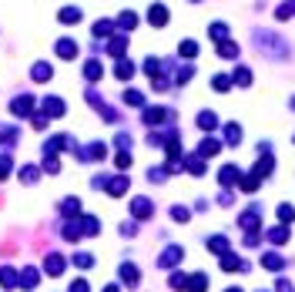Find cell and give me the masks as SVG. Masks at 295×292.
Masks as SVG:
<instances>
[{"label":"cell","mask_w":295,"mask_h":292,"mask_svg":"<svg viewBox=\"0 0 295 292\" xmlns=\"http://www.w3.org/2000/svg\"><path fill=\"white\" fill-rule=\"evenodd\" d=\"M252 41H255V44H258L268 57H285V54H288V44H285L282 37H275L272 31H255Z\"/></svg>","instance_id":"6da1fadb"},{"label":"cell","mask_w":295,"mask_h":292,"mask_svg":"<svg viewBox=\"0 0 295 292\" xmlns=\"http://www.w3.org/2000/svg\"><path fill=\"white\" fill-rule=\"evenodd\" d=\"M148 24H151V27H164V24H168V7H164V4H151V7H148Z\"/></svg>","instance_id":"7a4b0ae2"},{"label":"cell","mask_w":295,"mask_h":292,"mask_svg":"<svg viewBox=\"0 0 295 292\" xmlns=\"http://www.w3.org/2000/svg\"><path fill=\"white\" fill-rule=\"evenodd\" d=\"M222 269L225 272H248V262L238 258V255H232V252H225V255H222Z\"/></svg>","instance_id":"3957f363"},{"label":"cell","mask_w":295,"mask_h":292,"mask_svg":"<svg viewBox=\"0 0 295 292\" xmlns=\"http://www.w3.org/2000/svg\"><path fill=\"white\" fill-rule=\"evenodd\" d=\"M182 255H184L182 245H171V248H164V255L158 258V265H161V269H171V265H178V262H182Z\"/></svg>","instance_id":"277c9868"},{"label":"cell","mask_w":295,"mask_h":292,"mask_svg":"<svg viewBox=\"0 0 295 292\" xmlns=\"http://www.w3.org/2000/svg\"><path fill=\"white\" fill-rule=\"evenodd\" d=\"M218 181H222L225 188H232V185H238V181H242V175H238V168H235V165H225V168L218 171Z\"/></svg>","instance_id":"5b68a950"},{"label":"cell","mask_w":295,"mask_h":292,"mask_svg":"<svg viewBox=\"0 0 295 292\" xmlns=\"http://www.w3.org/2000/svg\"><path fill=\"white\" fill-rule=\"evenodd\" d=\"M131 212H134V218H148V215L154 212V205L148 202V198H134V202H131Z\"/></svg>","instance_id":"8992f818"},{"label":"cell","mask_w":295,"mask_h":292,"mask_svg":"<svg viewBox=\"0 0 295 292\" xmlns=\"http://www.w3.org/2000/svg\"><path fill=\"white\" fill-rule=\"evenodd\" d=\"M184 285H188V292H204V289H208V275L194 272V275H192L188 282H184Z\"/></svg>","instance_id":"52a82bcc"},{"label":"cell","mask_w":295,"mask_h":292,"mask_svg":"<svg viewBox=\"0 0 295 292\" xmlns=\"http://www.w3.org/2000/svg\"><path fill=\"white\" fill-rule=\"evenodd\" d=\"M74 54H78V44H74V41H57V57L70 61Z\"/></svg>","instance_id":"ba28073f"},{"label":"cell","mask_w":295,"mask_h":292,"mask_svg":"<svg viewBox=\"0 0 295 292\" xmlns=\"http://www.w3.org/2000/svg\"><path fill=\"white\" fill-rule=\"evenodd\" d=\"M268 242H272V245H285V242H288V225L272 228V232H268Z\"/></svg>","instance_id":"9c48e42d"},{"label":"cell","mask_w":295,"mask_h":292,"mask_svg":"<svg viewBox=\"0 0 295 292\" xmlns=\"http://www.w3.org/2000/svg\"><path fill=\"white\" fill-rule=\"evenodd\" d=\"M208 34H212V41H218V44H225V41H228V24L215 21V24H212V31H208Z\"/></svg>","instance_id":"30bf717a"},{"label":"cell","mask_w":295,"mask_h":292,"mask_svg":"<svg viewBox=\"0 0 295 292\" xmlns=\"http://www.w3.org/2000/svg\"><path fill=\"white\" fill-rule=\"evenodd\" d=\"M118 27H121V31H134V27H138V14L134 11H124L121 17H118Z\"/></svg>","instance_id":"8fae6325"},{"label":"cell","mask_w":295,"mask_h":292,"mask_svg":"<svg viewBox=\"0 0 295 292\" xmlns=\"http://www.w3.org/2000/svg\"><path fill=\"white\" fill-rule=\"evenodd\" d=\"M242 228H248V232H255V225H258V208H248V212L238 218Z\"/></svg>","instance_id":"7c38bea8"},{"label":"cell","mask_w":295,"mask_h":292,"mask_svg":"<svg viewBox=\"0 0 295 292\" xmlns=\"http://www.w3.org/2000/svg\"><path fill=\"white\" fill-rule=\"evenodd\" d=\"M164 118H171L168 108H151V111H144V121L148 124H158V121H164Z\"/></svg>","instance_id":"4fadbf2b"},{"label":"cell","mask_w":295,"mask_h":292,"mask_svg":"<svg viewBox=\"0 0 295 292\" xmlns=\"http://www.w3.org/2000/svg\"><path fill=\"white\" fill-rule=\"evenodd\" d=\"M44 114H50V118L64 114V101H60V98H47L44 101Z\"/></svg>","instance_id":"5bb4252c"},{"label":"cell","mask_w":295,"mask_h":292,"mask_svg":"<svg viewBox=\"0 0 295 292\" xmlns=\"http://www.w3.org/2000/svg\"><path fill=\"white\" fill-rule=\"evenodd\" d=\"M218 57H225V61L238 57V44H235V41H225V44H218Z\"/></svg>","instance_id":"9a60e30c"},{"label":"cell","mask_w":295,"mask_h":292,"mask_svg":"<svg viewBox=\"0 0 295 292\" xmlns=\"http://www.w3.org/2000/svg\"><path fill=\"white\" fill-rule=\"evenodd\" d=\"M124 191H128V178H111L108 181V195L118 198V195H124Z\"/></svg>","instance_id":"2e32d148"},{"label":"cell","mask_w":295,"mask_h":292,"mask_svg":"<svg viewBox=\"0 0 295 292\" xmlns=\"http://www.w3.org/2000/svg\"><path fill=\"white\" fill-rule=\"evenodd\" d=\"M64 265H68V262H64L60 255H47V272H50V275H60Z\"/></svg>","instance_id":"e0dca14e"},{"label":"cell","mask_w":295,"mask_h":292,"mask_svg":"<svg viewBox=\"0 0 295 292\" xmlns=\"http://www.w3.org/2000/svg\"><path fill=\"white\" fill-rule=\"evenodd\" d=\"M275 17H278V21H288V17H295V0H285L282 7H275Z\"/></svg>","instance_id":"ac0fdd59"},{"label":"cell","mask_w":295,"mask_h":292,"mask_svg":"<svg viewBox=\"0 0 295 292\" xmlns=\"http://www.w3.org/2000/svg\"><path fill=\"white\" fill-rule=\"evenodd\" d=\"M218 148H222V145H218V141H215V138H204V141H202V145H198V155H218Z\"/></svg>","instance_id":"d6986e66"},{"label":"cell","mask_w":295,"mask_h":292,"mask_svg":"<svg viewBox=\"0 0 295 292\" xmlns=\"http://www.w3.org/2000/svg\"><path fill=\"white\" fill-rule=\"evenodd\" d=\"M108 51H111L114 57H124V51H128V37H114L111 44H108Z\"/></svg>","instance_id":"ffe728a7"},{"label":"cell","mask_w":295,"mask_h":292,"mask_svg":"<svg viewBox=\"0 0 295 292\" xmlns=\"http://www.w3.org/2000/svg\"><path fill=\"white\" fill-rule=\"evenodd\" d=\"M208 248L215 252V255H225L228 252V238H222V235H215V238H208Z\"/></svg>","instance_id":"44dd1931"},{"label":"cell","mask_w":295,"mask_h":292,"mask_svg":"<svg viewBox=\"0 0 295 292\" xmlns=\"http://www.w3.org/2000/svg\"><path fill=\"white\" fill-rule=\"evenodd\" d=\"M57 17H60V24H78L80 21V11H78V7H64Z\"/></svg>","instance_id":"7402d4cb"},{"label":"cell","mask_w":295,"mask_h":292,"mask_svg":"<svg viewBox=\"0 0 295 292\" xmlns=\"http://www.w3.org/2000/svg\"><path fill=\"white\" fill-rule=\"evenodd\" d=\"M114 74H118L121 81H128L131 74H134V64H131V61H118V68H114Z\"/></svg>","instance_id":"603a6c76"},{"label":"cell","mask_w":295,"mask_h":292,"mask_svg":"<svg viewBox=\"0 0 295 292\" xmlns=\"http://www.w3.org/2000/svg\"><path fill=\"white\" fill-rule=\"evenodd\" d=\"M225 141L228 145H238L242 141V128L238 124H225Z\"/></svg>","instance_id":"cb8c5ba5"},{"label":"cell","mask_w":295,"mask_h":292,"mask_svg":"<svg viewBox=\"0 0 295 292\" xmlns=\"http://www.w3.org/2000/svg\"><path fill=\"white\" fill-rule=\"evenodd\" d=\"M34 111V101H30V98H17V101H14V114H30Z\"/></svg>","instance_id":"d4e9b609"},{"label":"cell","mask_w":295,"mask_h":292,"mask_svg":"<svg viewBox=\"0 0 295 292\" xmlns=\"http://www.w3.org/2000/svg\"><path fill=\"white\" fill-rule=\"evenodd\" d=\"M232 81H235L238 88H248V84H252V71H248V68H238V71H235V78H232Z\"/></svg>","instance_id":"484cf974"},{"label":"cell","mask_w":295,"mask_h":292,"mask_svg":"<svg viewBox=\"0 0 295 292\" xmlns=\"http://www.w3.org/2000/svg\"><path fill=\"white\" fill-rule=\"evenodd\" d=\"M188 171H192V175H204V158L202 155H192V158H188Z\"/></svg>","instance_id":"4316f807"},{"label":"cell","mask_w":295,"mask_h":292,"mask_svg":"<svg viewBox=\"0 0 295 292\" xmlns=\"http://www.w3.org/2000/svg\"><path fill=\"white\" fill-rule=\"evenodd\" d=\"M30 74H34V81H40V84H44V81H50V64H34V71H30Z\"/></svg>","instance_id":"83f0119b"},{"label":"cell","mask_w":295,"mask_h":292,"mask_svg":"<svg viewBox=\"0 0 295 292\" xmlns=\"http://www.w3.org/2000/svg\"><path fill=\"white\" fill-rule=\"evenodd\" d=\"M84 78L98 81V78H101V64H98V61H88V64H84Z\"/></svg>","instance_id":"f1b7e54d"},{"label":"cell","mask_w":295,"mask_h":292,"mask_svg":"<svg viewBox=\"0 0 295 292\" xmlns=\"http://www.w3.org/2000/svg\"><path fill=\"white\" fill-rule=\"evenodd\" d=\"M278 222H282V225L295 222V208H292V205H278Z\"/></svg>","instance_id":"f546056e"},{"label":"cell","mask_w":295,"mask_h":292,"mask_svg":"<svg viewBox=\"0 0 295 292\" xmlns=\"http://www.w3.org/2000/svg\"><path fill=\"white\" fill-rule=\"evenodd\" d=\"M212 88L215 91H228L232 88V78H228V74H215V78H212Z\"/></svg>","instance_id":"4dcf8cb0"},{"label":"cell","mask_w":295,"mask_h":292,"mask_svg":"<svg viewBox=\"0 0 295 292\" xmlns=\"http://www.w3.org/2000/svg\"><path fill=\"white\" fill-rule=\"evenodd\" d=\"M111 31H114L111 21H98V24H94V37H108Z\"/></svg>","instance_id":"1f68e13d"},{"label":"cell","mask_w":295,"mask_h":292,"mask_svg":"<svg viewBox=\"0 0 295 292\" xmlns=\"http://www.w3.org/2000/svg\"><path fill=\"white\" fill-rule=\"evenodd\" d=\"M215 124H218V118L212 111H202V114H198V128H215Z\"/></svg>","instance_id":"d6a6232c"},{"label":"cell","mask_w":295,"mask_h":292,"mask_svg":"<svg viewBox=\"0 0 295 292\" xmlns=\"http://www.w3.org/2000/svg\"><path fill=\"white\" fill-rule=\"evenodd\" d=\"M178 54H182V57H194V54H198V44H194V41H182Z\"/></svg>","instance_id":"836d02e7"},{"label":"cell","mask_w":295,"mask_h":292,"mask_svg":"<svg viewBox=\"0 0 295 292\" xmlns=\"http://www.w3.org/2000/svg\"><path fill=\"white\" fill-rule=\"evenodd\" d=\"M121 279H124L128 285H138V269H131V265H121Z\"/></svg>","instance_id":"e575fe53"},{"label":"cell","mask_w":295,"mask_h":292,"mask_svg":"<svg viewBox=\"0 0 295 292\" xmlns=\"http://www.w3.org/2000/svg\"><path fill=\"white\" fill-rule=\"evenodd\" d=\"M262 262H265V269H272V272H278V269H282V265H285V262H282V258H278V255H265V258H262Z\"/></svg>","instance_id":"d590c367"},{"label":"cell","mask_w":295,"mask_h":292,"mask_svg":"<svg viewBox=\"0 0 295 292\" xmlns=\"http://www.w3.org/2000/svg\"><path fill=\"white\" fill-rule=\"evenodd\" d=\"M124 101H128V104H134V108H141V104H144V94H141V91H128Z\"/></svg>","instance_id":"8d00e7d4"},{"label":"cell","mask_w":295,"mask_h":292,"mask_svg":"<svg viewBox=\"0 0 295 292\" xmlns=\"http://www.w3.org/2000/svg\"><path fill=\"white\" fill-rule=\"evenodd\" d=\"M144 71H148V78H154V74L161 71V64L154 61V57H148V61H144Z\"/></svg>","instance_id":"74e56055"},{"label":"cell","mask_w":295,"mask_h":292,"mask_svg":"<svg viewBox=\"0 0 295 292\" xmlns=\"http://www.w3.org/2000/svg\"><path fill=\"white\" fill-rule=\"evenodd\" d=\"M0 282H4V285H14V282H17L14 269H0Z\"/></svg>","instance_id":"f35d334b"},{"label":"cell","mask_w":295,"mask_h":292,"mask_svg":"<svg viewBox=\"0 0 295 292\" xmlns=\"http://www.w3.org/2000/svg\"><path fill=\"white\" fill-rule=\"evenodd\" d=\"M78 208H80L78 198H68V202H64V215H78Z\"/></svg>","instance_id":"ab89813d"},{"label":"cell","mask_w":295,"mask_h":292,"mask_svg":"<svg viewBox=\"0 0 295 292\" xmlns=\"http://www.w3.org/2000/svg\"><path fill=\"white\" fill-rule=\"evenodd\" d=\"M30 285H37V272H34V269L24 272V289H30Z\"/></svg>","instance_id":"60d3db41"},{"label":"cell","mask_w":295,"mask_h":292,"mask_svg":"<svg viewBox=\"0 0 295 292\" xmlns=\"http://www.w3.org/2000/svg\"><path fill=\"white\" fill-rule=\"evenodd\" d=\"M171 215H174V222H188V208H178V205H174Z\"/></svg>","instance_id":"b9f144b4"},{"label":"cell","mask_w":295,"mask_h":292,"mask_svg":"<svg viewBox=\"0 0 295 292\" xmlns=\"http://www.w3.org/2000/svg\"><path fill=\"white\" fill-rule=\"evenodd\" d=\"M74 265H78V269H91V255H78L74 258Z\"/></svg>","instance_id":"7bdbcfd3"},{"label":"cell","mask_w":295,"mask_h":292,"mask_svg":"<svg viewBox=\"0 0 295 292\" xmlns=\"http://www.w3.org/2000/svg\"><path fill=\"white\" fill-rule=\"evenodd\" d=\"M118 168H131V155L121 151V155H118Z\"/></svg>","instance_id":"ee69618b"},{"label":"cell","mask_w":295,"mask_h":292,"mask_svg":"<svg viewBox=\"0 0 295 292\" xmlns=\"http://www.w3.org/2000/svg\"><path fill=\"white\" fill-rule=\"evenodd\" d=\"M7 175H10V161H7V158H0V178H7Z\"/></svg>","instance_id":"f6af8a7d"},{"label":"cell","mask_w":295,"mask_h":292,"mask_svg":"<svg viewBox=\"0 0 295 292\" xmlns=\"http://www.w3.org/2000/svg\"><path fill=\"white\" fill-rule=\"evenodd\" d=\"M37 178V168H24V181H34Z\"/></svg>","instance_id":"bcb514c9"},{"label":"cell","mask_w":295,"mask_h":292,"mask_svg":"<svg viewBox=\"0 0 295 292\" xmlns=\"http://www.w3.org/2000/svg\"><path fill=\"white\" fill-rule=\"evenodd\" d=\"M70 292H88V282H74V285H70Z\"/></svg>","instance_id":"7dc6e473"},{"label":"cell","mask_w":295,"mask_h":292,"mask_svg":"<svg viewBox=\"0 0 295 292\" xmlns=\"http://www.w3.org/2000/svg\"><path fill=\"white\" fill-rule=\"evenodd\" d=\"M104 292H121V289H118V285H108V289H104Z\"/></svg>","instance_id":"c3c4849f"},{"label":"cell","mask_w":295,"mask_h":292,"mask_svg":"<svg viewBox=\"0 0 295 292\" xmlns=\"http://www.w3.org/2000/svg\"><path fill=\"white\" fill-rule=\"evenodd\" d=\"M228 292H242V289H228Z\"/></svg>","instance_id":"681fc988"},{"label":"cell","mask_w":295,"mask_h":292,"mask_svg":"<svg viewBox=\"0 0 295 292\" xmlns=\"http://www.w3.org/2000/svg\"><path fill=\"white\" fill-rule=\"evenodd\" d=\"M192 4H202V0H192Z\"/></svg>","instance_id":"f907efd6"}]
</instances>
